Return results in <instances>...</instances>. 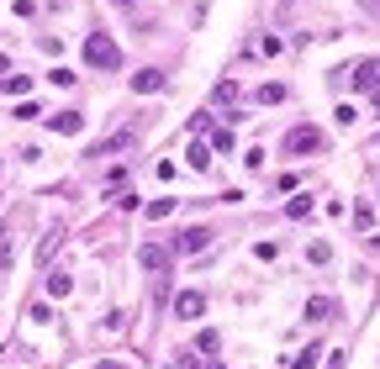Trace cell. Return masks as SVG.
Instances as JSON below:
<instances>
[{
    "label": "cell",
    "mask_w": 380,
    "mask_h": 369,
    "mask_svg": "<svg viewBox=\"0 0 380 369\" xmlns=\"http://www.w3.org/2000/svg\"><path fill=\"white\" fill-rule=\"evenodd\" d=\"M285 153H291V158H317V153H328V132H322V127H311V121H301V127H291V132H285Z\"/></svg>",
    "instance_id": "obj_1"
},
{
    "label": "cell",
    "mask_w": 380,
    "mask_h": 369,
    "mask_svg": "<svg viewBox=\"0 0 380 369\" xmlns=\"http://www.w3.org/2000/svg\"><path fill=\"white\" fill-rule=\"evenodd\" d=\"M85 69H101V74L121 69V48H116L106 32H90V37H85Z\"/></svg>",
    "instance_id": "obj_2"
},
{
    "label": "cell",
    "mask_w": 380,
    "mask_h": 369,
    "mask_svg": "<svg viewBox=\"0 0 380 369\" xmlns=\"http://www.w3.org/2000/svg\"><path fill=\"white\" fill-rule=\"evenodd\" d=\"M211 248V227H185L180 238L169 243V253H180V258H196V253H206Z\"/></svg>",
    "instance_id": "obj_3"
},
{
    "label": "cell",
    "mask_w": 380,
    "mask_h": 369,
    "mask_svg": "<svg viewBox=\"0 0 380 369\" xmlns=\"http://www.w3.org/2000/svg\"><path fill=\"white\" fill-rule=\"evenodd\" d=\"M138 264L148 269V275H169V264H174V253L164 248V243H143V248H138Z\"/></svg>",
    "instance_id": "obj_4"
},
{
    "label": "cell",
    "mask_w": 380,
    "mask_h": 369,
    "mask_svg": "<svg viewBox=\"0 0 380 369\" xmlns=\"http://www.w3.org/2000/svg\"><path fill=\"white\" fill-rule=\"evenodd\" d=\"M174 317H180V322L206 317V295H201V290H180V295H174Z\"/></svg>",
    "instance_id": "obj_5"
},
{
    "label": "cell",
    "mask_w": 380,
    "mask_h": 369,
    "mask_svg": "<svg viewBox=\"0 0 380 369\" xmlns=\"http://www.w3.org/2000/svg\"><path fill=\"white\" fill-rule=\"evenodd\" d=\"M349 79H354V90H375V85H380V59H359V64H349Z\"/></svg>",
    "instance_id": "obj_6"
},
{
    "label": "cell",
    "mask_w": 380,
    "mask_h": 369,
    "mask_svg": "<svg viewBox=\"0 0 380 369\" xmlns=\"http://www.w3.org/2000/svg\"><path fill=\"white\" fill-rule=\"evenodd\" d=\"M169 79H164V69H143V74H132V90L138 95H154V90H164Z\"/></svg>",
    "instance_id": "obj_7"
},
{
    "label": "cell",
    "mask_w": 380,
    "mask_h": 369,
    "mask_svg": "<svg viewBox=\"0 0 380 369\" xmlns=\"http://www.w3.org/2000/svg\"><path fill=\"white\" fill-rule=\"evenodd\" d=\"M48 127H53V132H64V138H74V132H85V116H79V111H59Z\"/></svg>",
    "instance_id": "obj_8"
},
{
    "label": "cell",
    "mask_w": 380,
    "mask_h": 369,
    "mask_svg": "<svg viewBox=\"0 0 380 369\" xmlns=\"http://www.w3.org/2000/svg\"><path fill=\"white\" fill-rule=\"evenodd\" d=\"M185 163H190L196 174H206V169H211V148H206V143H190V148H185Z\"/></svg>",
    "instance_id": "obj_9"
},
{
    "label": "cell",
    "mask_w": 380,
    "mask_h": 369,
    "mask_svg": "<svg viewBox=\"0 0 380 369\" xmlns=\"http://www.w3.org/2000/svg\"><path fill=\"white\" fill-rule=\"evenodd\" d=\"M333 311H338V306H333L328 295H311V300H306V322H328Z\"/></svg>",
    "instance_id": "obj_10"
},
{
    "label": "cell",
    "mask_w": 380,
    "mask_h": 369,
    "mask_svg": "<svg viewBox=\"0 0 380 369\" xmlns=\"http://www.w3.org/2000/svg\"><path fill=\"white\" fill-rule=\"evenodd\" d=\"M132 143H138V132L127 127V132H111V138H106L101 148H95V153H121V148H132Z\"/></svg>",
    "instance_id": "obj_11"
},
{
    "label": "cell",
    "mask_w": 380,
    "mask_h": 369,
    "mask_svg": "<svg viewBox=\"0 0 380 369\" xmlns=\"http://www.w3.org/2000/svg\"><path fill=\"white\" fill-rule=\"evenodd\" d=\"M169 211H174V196H159V201H148V206H143V216H148V222H164Z\"/></svg>",
    "instance_id": "obj_12"
},
{
    "label": "cell",
    "mask_w": 380,
    "mask_h": 369,
    "mask_svg": "<svg viewBox=\"0 0 380 369\" xmlns=\"http://www.w3.org/2000/svg\"><path fill=\"white\" fill-rule=\"evenodd\" d=\"M211 153H233V148H238V138H233V127H222V132H211Z\"/></svg>",
    "instance_id": "obj_13"
},
{
    "label": "cell",
    "mask_w": 380,
    "mask_h": 369,
    "mask_svg": "<svg viewBox=\"0 0 380 369\" xmlns=\"http://www.w3.org/2000/svg\"><path fill=\"white\" fill-rule=\"evenodd\" d=\"M69 290H74V280L64 275V269H53V275H48V295H59V300H64Z\"/></svg>",
    "instance_id": "obj_14"
},
{
    "label": "cell",
    "mask_w": 380,
    "mask_h": 369,
    "mask_svg": "<svg viewBox=\"0 0 380 369\" xmlns=\"http://www.w3.org/2000/svg\"><path fill=\"white\" fill-rule=\"evenodd\" d=\"M254 101H259V106H280L285 101V85H259V90H254Z\"/></svg>",
    "instance_id": "obj_15"
},
{
    "label": "cell",
    "mask_w": 380,
    "mask_h": 369,
    "mask_svg": "<svg viewBox=\"0 0 380 369\" xmlns=\"http://www.w3.org/2000/svg\"><path fill=\"white\" fill-rule=\"evenodd\" d=\"M59 243H64V227H59V232H48V238L37 243V258H43V264H48V258H53V248H59Z\"/></svg>",
    "instance_id": "obj_16"
},
{
    "label": "cell",
    "mask_w": 380,
    "mask_h": 369,
    "mask_svg": "<svg viewBox=\"0 0 380 369\" xmlns=\"http://www.w3.org/2000/svg\"><path fill=\"white\" fill-rule=\"evenodd\" d=\"M196 348H201V353H216V348H222V333H216V327H206V333L196 338Z\"/></svg>",
    "instance_id": "obj_17"
},
{
    "label": "cell",
    "mask_w": 380,
    "mask_h": 369,
    "mask_svg": "<svg viewBox=\"0 0 380 369\" xmlns=\"http://www.w3.org/2000/svg\"><path fill=\"white\" fill-rule=\"evenodd\" d=\"M285 216H291V222H301V216H311V196H296L291 206H285Z\"/></svg>",
    "instance_id": "obj_18"
},
{
    "label": "cell",
    "mask_w": 380,
    "mask_h": 369,
    "mask_svg": "<svg viewBox=\"0 0 380 369\" xmlns=\"http://www.w3.org/2000/svg\"><path fill=\"white\" fill-rule=\"evenodd\" d=\"M354 227L370 232V227H375V206H364V201H359V206H354Z\"/></svg>",
    "instance_id": "obj_19"
},
{
    "label": "cell",
    "mask_w": 380,
    "mask_h": 369,
    "mask_svg": "<svg viewBox=\"0 0 380 369\" xmlns=\"http://www.w3.org/2000/svg\"><path fill=\"white\" fill-rule=\"evenodd\" d=\"M333 121H338V127H354V121H359V111H354V106H333Z\"/></svg>",
    "instance_id": "obj_20"
},
{
    "label": "cell",
    "mask_w": 380,
    "mask_h": 369,
    "mask_svg": "<svg viewBox=\"0 0 380 369\" xmlns=\"http://www.w3.org/2000/svg\"><path fill=\"white\" fill-rule=\"evenodd\" d=\"M317 359H322V348H317V343H311V348H301V359H296L291 369H317Z\"/></svg>",
    "instance_id": "obj_21"
},
{
    "label": "cell",
    "mask_w": 380,
    "mask_h": 369,
    "mask_svg": "<svg viewBox=\"0 0 380 369\" xmlns=\"http://www.w3.org/2000/svg\"><path fill=\"white\" fill-rule=\"evenodd\" d=\"M306 258H311V264H328V258H333V248H328V243H311V248H306Z\"/></svg>",
    "instance_id": "obj_22"
},
{
    "label": "cell",
    "mask_w": 380,
    "mask_h": 369,
    "mask_svg": "<svg viewBox=\"0 0 380 369\" xmlns=\"http://www.w3.org/2000/svg\"><path fill=\"white\" fill-rule=\"evenodd\" d=\"M11 264H16V253H11V243L0 238V269H11Z\"/></svg>",
    "instance_id": "obj_23"
},
{
    "label": "cell",
    "mask_w": 380,
    "mask_h": 369,
    "mask_svg": "<svg viewBox=\"0 0 380 369\" xmlns=\"http://www.w3.org/2000/svg\"><path fill=\"white\" fill-rule=\"evenodd\" d=\"M180 369H201V359L196 353H180Z\"/></svg>",
    "instance_id": "obj_24"
},
{
    "label": "cell",
    "mask_w": 380,
    "mask_h": 369,
    "mask_svg": "<svg viewBox=\"0 0 380 369\" xmlns=\"http://www.w3.org/2000/svg\"><path fill=\"white\" fill-rule=\"evenodd\" d=\"M359 6H364V11H370V16H380V0H359Z\"/></svg>",
    "instance_id": "obj_25"
},
{
    "label": "cell",
    "mask_w": 380,
    "mask_h": 369,
    "mask_svg": "<svg viewBox=\"0 0 380 369\" xmlns=\"http://www.w3.org/2000/svg\"><path fill=\"white\" fill-rule=\"evenodd\" d=\"M349 359H344V353H333V359H328V369H344Z\"/></svg>",
    "instance_id": "obj_26"
},
{
    "label": "cell",
    "mask_w": 380,
    "mask_h": 369,
    "mask_svg": "<svg viewBox=\"0 0 380 369\" xmlns=\"http://www.w3.org/2000/svg\"><path fill=\"white\" fill-rule=\"evenodd\" d=\"M101 369H127V364H116V359H101Z\"/></svg>",
    "instance_id": "obj_27"
},
{
    "label": "cell",
    "mask_w": 380,
    "mask_h": 369,
    "mask_svg": "<svg viewBox=\"0 0 380 369\" xmlns=\"http://www.w3.org/2000/svg\"><path fill=\"white\" fill-rule=\"evenodd\" d=\"M6 69H11V64H6V59H0V74H6Z\"/></svg>",
    "instance_id": "obj_28"
},
{
    "label": "cell",
    "mask_w": 380,
    "mask_h": 369,
    "mask_svg": "<svg viewBox=\"0 0 380 369\" xmlns=\"http://www.w3.org/2000/svg\"><path fill=\"white\" fill-rule=\"evenodd\" d=\"M0 238H6V227H0Z\"/></svg>",
    "instance_id": "obj_29"
},
{
    "label": "cell",
    "mask_w": 380,
    "mask_h": 369,
    "mask_svg": "<svg viewBox=\"0 0 380 369\" xmlns=\"http://www.w3.org/2000/svg\"><path fill=\"white\" fill-rule=\"evenodd\" d=\"M375 106H380V95H375Z\"/></svg>",
    "instance_id": "obj_30"
}]
</instances>
